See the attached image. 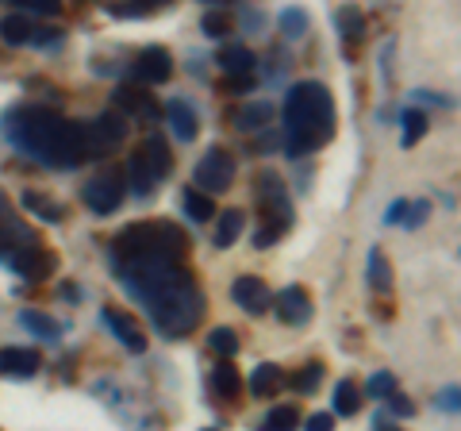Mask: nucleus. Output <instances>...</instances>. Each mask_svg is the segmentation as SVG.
Returning a JSON list of instances; mask_svg holds the SVG:
<instances>
[{"instance_id": "nucleus-7", "label": "nucleus", "mask_w": 461, "mask_h": 431, "mask_svg": "<svg viewBox=\"0 0 461 431\" xmlns=\"http://www.w3.org/2000/svg\"><path fill=\"white\" fill-rule=\"evenodd\" d=\"M81 132H85V151H89V158H104L127 142V116L120 108L100 112L96 120L81 124Z\"/></svg>"}, {"instance_id": "nucleus-13", "label": "nucleus", "mask_w": 461, "mask_h": 431, "mask_svg": "<svg viewBox=\"0 0 461 431\" xmlns=\"http://www.w3.org/2000/svg\"><path fill=\"white\" fill-rule=\"evenodd\" d=\"M27 243H39V235L27 227L16 212H12V205L5 197H0V262L12 254V251H20L27 247Z\"/></svg>"}, {"instance_id": "nucleus-34", "label": "nucleus", "mask_w": 461, "mask_h": 431, "mask_svg": "<svg viewBox=\"0 0 461 431\" xmlns=\"http://www.w3.org/2000/svg\"><path fill=\"white\" fill-rule=\"evenodd\" d=\"M323 381V362H308L296 378H285V385H293L296 393H315V385Z\"/></svg>"}, {"instance_id": "nucleus-46", "label": "nucleus", "mask_w": 461, "mask_h": 431, "mask_svg": "<svg viewBox=\"0 0 461 431\" xmlns=\"http://www.w3.org/2000/svg\"><path fill=\"white\" fill-rule=\"evenodd\" d=\"M373 427H381V431H393V412H377V416H373Z\"/></svg>"}, {"instance_id": "nucleus-43", "label": "nucleus", "mask_w": 461, "mask_h": 431, "mask_svg": "<svg viewBox=\"0 0 461 431\" xmlns=\"http://www.w3.org/2000/svg\"><path fill=\"white\" fill-rule=\"evenodd\" d=\"M461 390H457V385H446V390L438 393V400H435V405L442 408V412H450V416H457V408H461Z\"/></svg>"}, {"instance_id": "nucleus-9", "label": "nucleus", "mask_w": 461, "mask_h": 431, "mask_svg": "<svg viewBox=\"0 0 461 431\" xmlns=\"http://www.w3.org/2000/svg\"><path fill=\"white\" fill-rule=\"evenodd\" d=\"M123 197H127V181L120 170H108V174H96L93 181H85V189H81V200H85V208H89L93 216H108L123 205Z\"/></svg>"}, {"instance_id": "nucleus-22", "label": "nucleus", "mask_w": 461, "mask_h": 431, "mask_svg": "<svg viewBox=\"0 0 461 431\" xmlns=\"http://www.w3.org/2000/svg\"><path fill=\"white\" fill-rule=\"evenodd\" d=\"M20 324L35 339H42V343H58V339H62V332H66L62 320H54V316H47V312H35V308H23L20 312Z\"/></svg>"}, {"instance_id": "nucleus-38", "label": "nucleus", "mask_w": 461, "mask_h": 431, "mask_svg": "<svg viewBox=\"0 0 461 431\" xmlns=\"http://www.w3.org/2000/svg\"><path fill=\"white\" fill-rule=\"evenodd\" d=\"M20 12H39V16H62V0H12Z\"/></svg>"}, {"instance_id": "nucleus-14", "label": "nucleus", "mask_w": 461, "mask_h": 431, "mask_svg": "<svg viewBox=\"0 0 461 431\" xmlns=\"http://www.w3.org/2000/svg\"><path fill=\"white\" fill-rule=\"evenodd\" d=\"M112 105L123 112V116H142V120H158L162 116V105L150 96V89H139V85H115L112 89Z\"/></svg>"}, {"instance_id": "nucleus-27", "label": "nucleus", "mask_w": 461, "mask_h": 431, "mask_svg": "<svg viewBox=\"0 0 461 431\" xmlns=\"http://www.w3.org/2000/svg\"><path fill=\"white\" fill-rule=\"evenodd\" d=\"M242 227H247V212L227 208V212L220 216V224H215V235H212V243H215V247H220V251L235 247L239 235H242Z\"/></svg>"}, {"instance_id": "nucleus-21", "label": "nucleus", "mask_w": 461, "mask_h": 431, "mask_svg": "<svg viewBox=\"0 0 461 431\" xmlns=\"http://www.w3.org/2000/svg\"><path fill=\"white\" fill-rule=\"evenodd\" d=\"M335 27H339V39L346 47H357V42L366 39V12L354 8V5H342L335 12Z\"/></svg>"}, {"instance_id": "nucleus-8", "label": "nucleus", "mask_w": 461, "mask_h": 431, "mask_svg": "<svg viewBox=\"0 0 461 431\" xmlns=\"http://www.w3.org/2000/svg\"><path fill=\"white\" fill-rule=\"evenodd\" d=\"M193 181H196V189H204L208 197L227 193L230 185H235V158H230V151H227V147H212V151L196 162Z\"/></svg>"}, {"instance_id": "nucleus-44", "label": "nucleus", "mask_w": 461, "mask_h": 431, "mask_svg": "<svg viewBox=\"0 0 461 431\" xmlns=\"http://www.w3.org/2000/svg\"><path fill=\"white\" fill-rule=\"evenodd\" d=\"M335 427V412H312L308 416V431H330Z\"/></svg>"}, {"instance_id": "nucleus-3", "label": "nucleus", "mask_w": 461, "mask_h": 431, "mask_svg": "<svg viewBox=\"0 0 461 431\" xmlns=\"http://www.w3.org/2000/svg\"><path fill=\"white\" fill-rule=\"evenodd\" d=\"M339 112L323 81H296L285 96V154L304 158L335 139Z\"/></svg>"}, {"instance_id": "nucleus-25", "label": "nucleus", "mask_w": 461, "mask_h": 431, "mask_svg": "<svg viewBox=\"0 0 461 431\" xmlns=\"http://www.w3.org/2000/svg\"><path fill=\"white\" fill-rule=\"evenodd\" d=\"M20 205L35 216V220H42V224H62L66 220V208L58 205L54 197H42V193H35V189H27L23 197H20Z\"/></svg>"}, {"instance_id": "nucleus-29", "label": "nucleus", "mask_w": 461, "mask_h": 431, "mask_svg": "<svg viewBox=\"0 0 461 431\" xmlns=\"http://www.w3.org/2000/svg\"><path fill=\"white\" fill-rule=\"evenodd\" d=\"M400 124H403V135H400V147H403V151H411L415 142L427 135V127H430V124H427V112L415 108V105L400 112Z\"/></svg>"}, {"instance_id": "nucleus-23", "label": "nucleus", "mask_w": 461, "mask_h": 431, "mask_svg": "<svg viewBox=\"0 0 461 431\" xmlns=\"http://www.w3.org/2000/svg\"><path fill=\"white\" fill-rule=\"evenodd\" d=\"M35 20L27 16V12H12V16L0 20V39L8 42V47H27V42L35 39Z\"/></svg>"}, {"instance_id": "nucleus-4", "label": "nucleus", "mask_w": 461, "mask_h": 431, "mask_svg": "<svg viewBox=\"0 0 461 431\" xmlns=\"http://www.w3.org/2000/svg\"><path fill=\"white\" fill-rule=\"evenodd\" d=\"M108 258H173V262H189V235L169 220H139L127 224L112 239Z\"/></svg>"}, {"instance_id": "nucleus-48", "label": "nucleus", "mask_w": 461, "mask_h": 431, "mask_svg": "<svg viewBox=\"0 0 461 431\" xmlns=\"http://www.w3.org/2000/svg\"><path fill=\"white\" fill-rule=\"evenodd\" d=\"M204 5H230V0H204Z\"/></svg>"}, {"instance_id": "nucleus-40", "label": "nucleus", "mask_w": 461, "mask_h": 431, "mask_svg": "<svg viewBox=\"0 0 461 431\" xmlns=\"http://www.w3.org/2000/svg\"><path fill=\"white\" fill-rule=\"evenodd\" d=\"M427 212H430V205H427V200H415V205H411V200H408V208H403V227H411V232H415V227H423L427 224Z\"/></svg>"}, {"instance_id": "nucleus-15", "label": "nucleus", "mask_w": 461, "mask_h": 431, "mask_svg": "<svg viewBox=\"0 0 461 431\" xmlns=\"http://www.w3.org/2000/svg\"><path fill=\"white\" fill-rule=\"evenodd\" d=\"M131 74L142 81V85H162L169 81L173 74V54L166 47H142L139 59L131 62Z\"/></svg>"}, {"instance_id": "nucleus-2", "label": "nucleus", "mask_w": 461, "mask_h": 431, "mask_svg": "<svg viewBox=\"0 0 461 431\" xmlns=\"http://www.w3.org/2000/svg\"><path fill=\"white\" fill-rule=\"evenodd\" d=\"M0 132L16 147L23 158H32L39 166L50 170H74L81 162H89L85 151V132L81 124L58 116L47 105H20L8 108L0 120Z\"/></svg>"}, {"instance_id": "nucleus-5", "label": "nucleus", "mask_w": 461, "mask_h": 431, "mask_svg": "<svg viewBox=\"0 0 461 431\" xmlns=\"http://www.w3.org/2000/svg\"><path fill=\"white\" fill-rule=\"evenodd\" d=\"M254 181H258L254 185L258 216H262V224H258V232H254V247L266 251L273 243H281L285 232L293 227V197H288L285 178L273 174V170H262Z\"/></svg>"}, {"instance_id": "nucleus-47", "label": "nucleus", "mask_w": 461, "mask_h": 431, "mask_svg": "<svg viewBox=\"0 0 461 431\" xmlns=\"http://www.w3.org/2000/svg\"><path fill=\"white\" fill-rule=\"evenodd\" d=\"M58 293H62V300H81V289H77V285H69V281H66Z\"/></svg>"}, {"instance_id": "nucleus-19", "label": "nucleus", "mask_w": 461, "mask_h": 431, "mask_svg": "<svg viewBox=\"0 0 461 431\" xmlns=\"http://www.w3.org/2000/svg\"><path fill=\"white\" fill-rule=\"evenodd\" d=\"M208 390L220 405H235L239 393H242V378L239 370L230 366V358H220V366H212V378H208Z\"/></svg>"}, {"instance_id": "nucleus-10", "label": "nucleus", "mask_w": 461, "mask_h": 431, "mask_svg": "<svg viewBox=\"0 0 461 431\" xmlns=\"http://www.w3.org/2000/svg\"><path fill=\"white\" fill-rule=\"evenodd\" d=\"M5 262L12 266V274H20L23 281H42V278H50L58 270V254L47 251V247H39V243H27V247L12 251Z\"/></svg>"}, {"instance_id": "nucleus-20", "label": "nucleus", "mask_w": 461, "mask_h": 431, "mask_svg": "<svg viewBox=\"0 0 461 431\" xmlns=\"http://www.w3.org/2000/svg\"><path fill=\"white\" fill-rule=\"evenodd\" d=\"M227 120L235 124L239 132H266L269 120H273V105H269V100H250V105H242V108L230 112Z\"/></svg>"}, {"instance_id": "nucleus-26", "label": "nucleus", "mask_w": 461, "mask_h": 431, "mask_svg": "<svg viewBox=\"0 0 461 431\" xmlns=\"http://www.w3.org/2000/svg\"><path fill=\"white\" fill-rule=\"evenodd\" d=\"M366 281H369L373 293H393V266H388L381 247H373L366 258Z\"/></svg>"}, {"instance_id": "nucleus-30", "label": "nucleus", "mask_w": 461, "mask_h": 431, "mask_svg": "<svg viewBox=\"0 0 461 431\" xmlns=\"http://www.w3.org/2000/svg\"><path fill=\"white\" fill-rule=\"evenodd\" d=\"M181 208H185V216H189L193 224H208L215 216V205H212V197L204 189H185L181 193Z\"/></svg>"}, {"instance_id": "nucleus-31", "label": "nucleus", "mask_w": 461, "mask_h": 431, "mask_svg": "<svg viewBox=\"0 0 461 431\" xmlns=\"http://www.w3.org/2000/svg\"><path fill=\"white\" fill-rule=\"evenodd\" d=\"M277 27H281V35H285V39H304V35H308V27H312L308 8H300V5L285 8V12H281V20H277Z\"/></svg>"}, {"instance_id": "nucleus-42", "label": "nucleus", "mask_w": 461, "mask_h": 431, "mask_svg": "<svg viewBox=\"0 0 461 431\" xmlns=\"http://www.w3.org/2000/svg\"><path fill=\"white\" fill-rule=\"evenodd\" d=\"M384 400H388V412H393V416H400V420H403V416H415V400H411L408 393L393 390V393H388Z\"/></svg>"}, {"instance_id": "nucleus-17", "label": "nucleus", "mask_w": 461, "mask_h": 431, "mask_svg": "<svg viewBox=\"0 0 461 431\" xmlns=\"http://www.w3.org/2000/svg\"><path fill=\"white\" fill-rule=\"evenodd\" d=\"M42 366L39 351L32 347H0V378H16V381H32Z\"/></svg>"}, {"instance_id": "nucleus-6", "label": "nucleus", "mask_w": 461, "mask_h": 431, "mask_svg": "<svg viewBox=\"0 0 461 431\" xmlns=\"http://www.w3.org/2000/svg\"><path fill=\"white\" fill-rule=\"evenodd\" d=\"M173 170V154L169 142L162 135L142 139V147L127 158V181H131V193L139 200H150L158 193V185L166 181V174Z\"/></svg>"}, {"instance_id": "nucleus-16", "label": "nucleus", "mask_w": 461, "mask_h": 431, "mask_svg": "<svg viewBox=\"0 0 461 431\" xmlns=\"http://www.w3.org/2000/svg\"><path fill=\"white\" fill-rule=\"evenodd\" d=\"M100 324H104L108 332L120 339L131 354H142V351H147V335H142V327H139L135 316H127V312H120V308H104V312H100Z\"/></svg>"}, {"instance_id": "nucleus-39", "label": "nucleus", "mask_w": 461, "mask_h": 431, "mask_svg": "<svg viewBox=\"0 0 461 431\" xmlns=\"http://www.w3.org/2000/svg\"><path fill=\"white\" fill-rule=\"evenodd\" d=\"M250 89H254V74H227L220 85V93H227V96H242Z\"/></svg>"}, {"instance_id": "nucleus-33", "label": "nucleus", "mask_w": 461, "mask_h": 431, "mask_svg": "<svg viewBox=\"0 0 461 431\" xmlns=\"http://www.w3.org/2000/svg\"><path fill=\"white\" fill-rule=\"evenodd\" d=\"M208 351L215 358H235L239 354V332L235 327H215V332L208 335Z\"/></svg>"}, {"instance_id": "nucleus-36", "label": "nucleus", "mask_w": 461, "mask_h": 431, "mask_svg": "<svg viewBox=\"0 0 461 431\" xmlns=\"http://www.w3.org/2000/svg\"><path fill=\"white\" fill-rule=\"evenodd\" d=\"M393 390H396V373H388V370H377V373H373V378L366 381V397H377V400H384Z\"/></svg>"}, {"instance_id": "nucleus-1", "label": "nucleus", "mask_w": 461, "mask_h": 431, "mask_svg": "<svg viewBox=\"0 0 461 431\" xmlns=\"http://www.w3.org/2000/svg\"><path fill=\"white\" fill-rule=\"evenodd\" d=\"M123 293L142 305L162 339H185L204 320V289L193 270L173 258H108Z\"/></svg>"}, {"instance_id": "nucleus-28", "label": "nucleus", "mask_w": 461, "mask_h": 431, "mask_svg": "<svg viewBox=\"0 0 461 431\" xmlns=\"http://www.w3.org/2000/svg\"><path fill=\"white\" fill-rule=\"evenodd\" d=\"M215 66L223 69V74H254L258 69V54L250 47H227L215 54Z\"/></svg>"}, {"instance_id": "nucleus-45", "label": "nucleus", "mask_w": 461, "mask_h": 431, "mask_svg": "<svg viewBox=\"0 0 461 431\" xmlns=\"http://www.w3.org/2000/svg\"><path fill=\"white\" fill-rule=\"evenodd\" d=\"M403 208H408V200H393V205H388V212H384V227H393V224H400L403 220Z\"/></svg>"}, {"instance_id": "nucleus-37", "label": "nucleus", "mask_w": 461, "mask_h": 431, "mask_svg": "<svg viewBox=\"0 0 461 431\" xmlns=\"http://www.w3.org/2000/svg\"><path fill=\"white\" fill-rule=\"evenodd\" d=\"M200 27H204V35H208V39H223V35H227L235 23H230L227 12H208V16L200 20Z\"/></svg>"}, {"instance_id": "nucleus-24", "label": "nucleus", "mask_w": 461, "mask_h": 431, "mask_svg": "<svg viewBox=\"0 0 461 431\" xmlns=\"http://www.w3.org/2000/svg\"><path fill=\"white\" fill-rule=\"evenodd\" d=\"M285 390V370L277 362H262L250 373V393L254 397H277Z\"/></svg>"}, {"instance_id": "nucleus-32", "label": "nucleus", "mask_w": 461, "mask_h": 431, "mask_svg": "<svg viewBox=\"0 0 461 431\" xmlns=\"http://www.w3.org/2000/svg\"><path fill=\"white\" fill-rule=\"evenodd\" d=\"M357 408H362V390L350 378H342L335 385V416H357Z\"/></svg>"}, {"instance_id": "nucleus-41", "label": "nucleus", "mask_w": 461, "mask_h": 431, "mask_svg": "<svg viewBox=\"0 0 461 431\" xmlns=\"http://www.w3.org/2000/svg\"><path fill=\"white\" fill-rule=\"evenodd\" d=\"M411 105H427V108H454V100L446 93H430V89H411Z\"/></svg>"}, {"instance_id": "nucleus-35", "label": "nucleus", "mask_w": 461, "mask_h": 431, "mask_svg": "<svg viewBox=\"0 0 461 431\" xmlns=\"http://www.w3.org/2000/svg\"><path fill=\"white\" fill-rule=\"evenodd\" d=\"M296 424H300V408L296 405H277V408H269V416H266V431H288Z\"/></svg>"}, {"instance_id": "nucleus-12", "label": "nucleus", "mask_w": 461, "mask_h": 431, "mask_svg": "<svg viewBox=\"0 0 461 431\" xmlns=\"http://www.w3.org/2000/svg\"><path fill=\"white\" fill-rule=\"evenodd\" d=\"M230 297H235V305L247 312V316H266L269 305H273L269 285H266L262 278H254V274L235 278V285H230Z\"/></svg>"}, {"instance_id": "nucleus-11", "label": "nucleus", "mask_w": 461, "mask_h": 431, "mask_svg": "<svg viewBox=\"0 0 461 431\" xmlns=\"http://www.w3.org/2000/svg\"><path fill=\"white\" fill-rule=\"evenodd\" d=\"M269 308L277 312V320H281L285 327H304V324H312V316H315L312 297H308L304 285H285V289L273 297Z\"/></svg>"}, {"instance_id": "nucleus-18", "label": "nucleus", "mask_w": 461, "mask_h": 431, "mask_svg": "<svg viewBox=\"0 0 461 431\" xmlns=\"http://www.w3.org/2000/svg\"><path fill=\"white\" fill-rule=\"evenodd\" d=\"M162 116H166V124H169V132L177 135L181 142H193V139H196L200 116H196V108H193L185 96H169V105L162 108Z\"/></svg>"}]
</instances>
